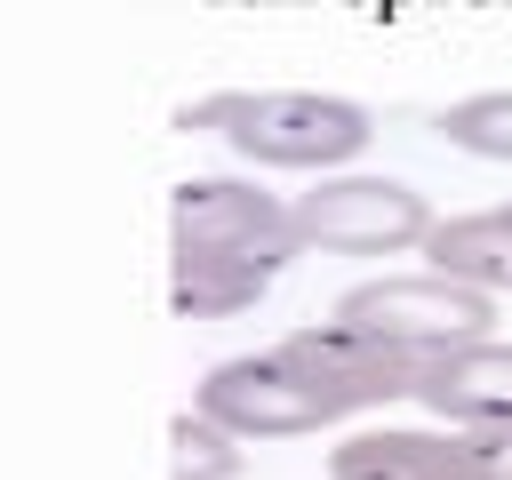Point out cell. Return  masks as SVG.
Wrapping results in <instances>:
<instances>
[{"mask_svg":"<svg viewBox=\"0 0 512 480\" xmlns=\"http://www.w3.org/2000/svg\"><path fill=\"white\" fill-rule=\"evenodd\" d=\"M240 464H248V440L224 432L208 408H184L168 424V472L176 480H240Z\"/></svg>","mask_w":512,"mask_h":480,"instance_id":"cell-11","label":"cell"},{"mask_svg":"<svg viewBox=\"0 0 512 480\" xmlns=\"http://www.w3.org/2000/svg\"><path fill=\"white\" fill-rule=\"evenodd\" d=\"M288 256H232V248H168V312L176 320H232L248 312Z\"/></svg>","mask_w":512,"mask_h":480,"instance_id":"cell-9","label":"cell"},{"mask_svg":"<svg viewBox=\"0 0 512 480\" xmlns=\"http://www.w3.org/2000/svg\"><path fill=\"white\" fill-rule=\"evenodd\" d=\"M472 448H480V472H488V480H512V424L472 432Z\"/></svg>","mask_w":512,"mask_h":480,"instance_id":"cell-13","label":"cell"},{"mask_svg":"<svg viewBox=\"0 0 512 480\" xmlns=\"http://www.w3.org/2000/svg\"><path fill=\"white\" fill-rule=\"evenodd\" d=\"M432 200L408 176H368V168H336L312 176L296 192V240L320 256H408L432 232Z\"/></svg>","mask_w":512,"mask_h":480,"instance_id":"cell-3","label":"cell"},{"mask_svg":"<svg viewBox=\"0 0 512 480\" xmlns=\"http://www.w3.org/2000/svg\"><path fill=\"white\" fill-rule=\"evenodd\" d=\"M336 320H360V328H376L384 344H400V352H416V360H440V352H456V344L496 336V288H472V280L432 272V264H416V272H376V280H352V288L336 296Z\"/></svg>","mask_w":512,"mask_h":480,"instance_id":"cell-2","label":"cell"},{"mask_svg":"<svg viewBox=\"0 0 512 480\" xmlns=\"http://www.w3.org/2000/svg\"><path fill=\"white\" fill-rule=\"evenodd\" d=\"M328 480H488L472 432L456 424H360L328 448Z\"/></svg>","mask_w":512,"mask_h":480,"instance_id":"cell-7","label":"cell"},{"mask_svg":"<svg viewBox=\"0 0 512 480\" xmlns=\"http://www.w3.org/2000/svg\"><path fill=\"white\" fill-rule=\"evenodd\" d=\"M192 408H208V416H216L224 432H240V440H304V432L344 424V416H336V408L304 384V368H296L280 344L216 360V368L200 376Z\"/></svg>","mask_w":512,"mask_h":480,"instance_id":"cell-5","label":"cell"},{"mask_svg":"<svg viewBox=\"0 0 512 480\" xmlns=\"http://www.w3.org/2000/svg\"><path fill=\"white\" fill-rule=\"evenodd\" d=\"M168 248H232V256H296V200L256 176H184L168 192Z\"/></svg>","mask_w":512,"mask_h":480,"instance_id":"cell-6","label":"cell"},{"mask_svg":"<svg viewBox=\"0 0 512 480\" xmlns=\"http://www.w3.org/2000/svg\"><path fill=\"white\" fill-rule=\"evenodd\" d=\"M440 136L472 160H504L512 168V88H480V96H456L440 112Z\"/></svg>","mask_w":512,"mask_h":480,"instance_id":"cell-12","label":"cell"},{"mask_svg":"<svg viewBox=\"0 0 512 480\" xmlns=\"http://www.w3.org/2000/svg\"><path fill=\"white\" fill-rule=\"evenodd\" d=\"M424 264L504 296V288H512V200H496V208H464V216H440V224L424 232Z\"/></svg>","mask_w":512,"mask_h":480,"instance_id":"cell-10","label":"cell"},{"mask_svg":"<svg viewBox=\"0 0 512 480\" xmlns=\"http://www.w3.org/2000/svg\"><path fill=\"white\" fill-rule=\"evenodd\" d=\"M416 408L440 416V424H456V432H496V424H512V344H504V336H480V344H456V352L424 360Z\"/></svg>","mask_w":512,"mask_h":480,"instance_id":"cell-8","label":"cell"},{"mask_svg":"<svg viewBox=\"0 0 512 480\" xmlns=\"http://www.w3.org/2000/svg\"><path fill=\"white\" fill-rule=\"evenodd\" d=\"M184 128H216L248 168H288V176H336L376 144L368 104L336 88H224L192 104Z\"/></svg>","mask_w":512,"mask_h":480,"instance_id":"cell-1","label":"cell"},{"mask_svg":"<svg viewBox=\"0 0 512 480\" xmlns=\"http://www.w3.org/2000/svg\"><path fill=\"white\" fill-rule=\"evenodd\" d=\"M280 352L304 368V384H312L336 416H376V408H392V400H416V376H424L416 352H400V344H384L376 328L336 320V312L312 320V328H288Z\"/></svg>","mask_w":512,"mask_h":480,"instance_id":"cell-4","label":"cell"}]
</instances>
